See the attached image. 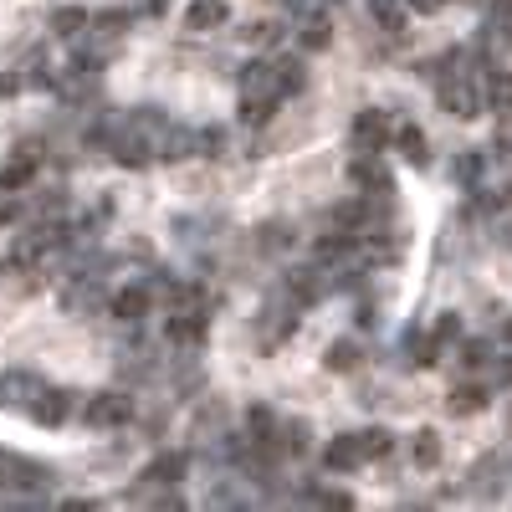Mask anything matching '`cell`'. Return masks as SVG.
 <instances>
[{"label": "cell", "mask_w": 512, "mask_h": 512, "mask_svg": "<svg viewBox=\"0 0 512 512\" xmlns=\"http://www.w3.org/2000/svg\"><path fill=\"white\" fill-rule=\"evenodd\" d=\"M134 420V395L123 390H103L82 405V425H98V431H113V425H128Z\"/></svg>", "instance_id": "6da1fadb"}, {"label": "cell", "mask_w": 512, "mask_h": 512, "mask_svg": "<svg viewBox=\"0 0 512 512\" xmlns=\"http://www.w3.org/2000/svg\"><path fill=\"white\" fill-rule=\"evenodd\" d=\"M436 98H441V108L456 113V118H472V113L482 108V98H477L472 82H466V72H446V77H436Z\"/></svg>", "instance_id": "7a4b0ae2"}, {"label": "cell", "mask_w": 512, "mask_h": 512, "mask_svg": "<svg viewBox=\"0 0 512 512\" xmlns=\"http://www.w3.org/2000/svg\"><path fill=\"white\" fill-rule=\"evenodd\" d=\"M349 144H354V154H379L384 144H390V113H384V108H364L354 118Z\"/></svg>", "instance_id": "3957f363"}, {"label": "cell", "mask_w": 512, "mask_h": 512, "mask_svg": "<svg viewBox=\"0 0 512 512\" xmlns=\"http://www.w3.org/2000/svg\"><path fill=\"white\" fill-rule=\"evenodd\" d=\"M241 103H282L277 67L272 62H246L241 67Z\"/></svg>", "instance_id": "277c9868"}, {"label": "cell", "mask_w": 512, "mask_h": 512, "mask_svg": "<svg viewBox=\"0 0 512 512\" xmlns=\"http://www.w3.org/2000/svg\"><path fill=\"white\" fill-rule=\"evenodd\" d=\"M36 395H41V374H31V369H6L0 374V405L26 410Z\"/></svg>", "instance_id": "5b68a950"}, {"label": "cell", "mask_w": 512, "mask_h": 512, "mask_svg": "<svg viewBox=\"0 0 512 512\" xmlns=\"http://www.w3.org/2000/svg\"><path fill=\"white\" fill-rule=\"evenodd\" d=\"M67 410H72V395H67V390H47V384H41V395L26 405V415H31L36 425H62Z\"/></svg>", "instance_id": "8992f818"}, {"label": "cell", "mask_w": 512, "mask_h": 512, "mask_svg": "<svg viewBox=\"0 0 512 512\" xmlns=\"http://www.w3.org/2000/svg\"><path fill=\"white\" fill-rule=\"evenodd\" d=\"M354 185H359L369 200H384V195L395 190L390 169H384V164H374V154H359V164H354Z\"/></svg>", "instance_id": "52a82bcc"}, {"label": "cell", "mask_w": 512, "mask_h": 512, "mask_svg": "<svg viewBox=\"0 0 512 512\" xmlns=\"http://www.w3.org/2000/svg\"><path fill=\"white\" fill-rule=\"evenodd\" d=\"M323 466H328V472H359V466H364V456H359V441H354V431L333 436V441L323 446Z\"/></svg>", "instance_id": "ba28073f"}, {"label": "cell", "mask_w": 512, "mask_h": 512, "mask_svg": "<svg viewBox=\"0 0 512 512\" xmlns=\"http://www.w3.org/2000/svg\"><path fill=\"white\" fill-rule=\"evenodd\" d=\"M185 466H190L185 451H159V456L144 466V482H154V487H175V482L185 477Z\"/></svg>", "instance_id": "9c48e42d"}, {"label": "cell", "mask_w": 512, "mask_h": 512, "mask_svg": "<svg viewBox=\"0 0 512 512\" xmlns=\"http://www.w3.org/2000/svg\"><path fill=\"white\" fill-rule=\"evenodd\" d=\"M103 303H108L103 287H98V282H88V277H77V282L62 292V308H67V313H98Z\"/></svg>", "instance_id": "30bf717a"}, {"label": "cell", "mask_w": 512, "mask_h": 512, "mask_svg": "<svg viewBox=\"0 0 512 512\" xmlns=\"http://www.w3.org/2000/svg\"><path fill=\"white\" fill-rule=\"evenodd\" d=\"M482 175H487V154L461 149V154L451 159V180H456L461 190H482Z\"/></svg>", "instance_id": "8fae6325"}, {"label": "cell", "mask_w": 512, "mask_h": 512, "mask_svg": "<svg viewBox=\"0 0 512 512\" xmlns=\"http://www.w3.org/2000/svg\"><path fill=\"white\" fill-rule=\"evenodd\" d=\"M226 16H231L226 0H190L185 26H190V31H216V26H226Z\"/></svg>", "instance_id": "7c38bea8"}, {"label": "cell", "mask_w": 512, "mask_h": 512, "mask_svg": "<svg viewBox=\"0 0 512 512\" xmlns=\"http://www.w3.org/2000/svg\"><path fill=\"white\" fill-rule=\"evenodd\" d=\"M108 308H113V318H123V323H139V318L149 313V287H123V292H113Z\"/></svg>", "instance_id": "4fadbf2b"}, {"label": "cell", "mask_w": 512, "mask_h": 512, "mask_svg": "<svg viewBox=\"0 0 512 512\" xmlns=\"http://www.w3.org/2000/svg\"><path fill=\"white\" fill-rule=\"evenodd\" d=\"M482 103H487L492 113H502V118L512 113V72H507V67H492V72H487V88H482Z\"/></svg>", "instance_id": "5bb4252c"}, {"label": "cell", "mask_w": 512, "mask_h": 512, "mask_svg": "<svg viewBox=\"0 0 512 512\" xmlns=\"http://www.w3.org/2000/svg\"><path fill=\"white\" fill-rule=\"evenodd\" d=\"M405 364H420V369H431L436 359H441V344H436V338L431 333H420V328H405Z\"/></svg>", "instance_id": "9a60e30c"}, {"label": "cell", "mask_w": 512, "mask_h": 512, "mask_svg": "<svg viewBox=\"0 0 512 512\" xmlns=\"http://www.w3.org/2000/svg\"><path fill=\"white\" fill-rule=\"evenodd\" d=\"M507 472H512V461H507V456H487V461L477 466L472 487H477L482 497H492V492H502V487H507Z\"/></svg>", "instance_id": "2e32d148"}, {"label": "cell", "mask_w": 512, "mask_h": 512, "mask_svg": "<svg viewBox=\"0 0 512 512\" xmlns=\"http://www.w3.org/2000/svg\"><path fill=\"white\" fill-rule=\"evenodd\" d=\"M487 390H482V384H456V390L446 395V410L451 415H477V410H487Z\"/></svg>", "instance_id": "e0dca14e"}, {"label": "cell", "mask_w": 512, "mask_h": 512, "mask_svg": "<svg viewBox=\"0 0 512 512\" xmlns=\"http://www.w3.org/2000/svg\"><path fill=\"white\" fill-rule=\"evenodd\" d=\"M492 41H512V0H492V6H487V36H482V47H492Z\"/></svg>", "instance_id": "ac0fdd59"}, {"label": "cell", "mask_w": 512, "mask_h": 512, "mask_svg": "<svg viewBox=\"0 0 512 512\" xmlns=\"http://www.w3.org/2000/svg\"><path fill=\"white\" fill-rule=\"evenodd\" d=\"M354 441H359V456H364V461H379V456H390V451H395V436L384 431V425H369V431H354Z\"/></svg>", "instance_id": "d6986e66"}, {"label": "cell", "mask_w": 512, "mask_h": 512, "mask_svg": "<svg viewBox=\"0 0 512 512\" xmlns=\"http://www.w3.org/2000/svg\"><path fill=\"white\" fill-rule=\"evenodd\" d=\"M359 344L354 338H338V344H328V354H323V364L333 369V374H349V369H359Z\"/></svg>", "instance_id": "ffe728a7"}, {"label": "cell", "mask_w": 512, "mask_h": 512, "mask_svg": "<svg viewBox=\"0 0 512 512\" xmlns=\"http://www.w3.org/2000/svg\"><path fill=\"white\" fill-rule=\"evenodd\" d=\"M272 67H277V88H282V98H287V93H303V82H308L303 57H282V62H272Z\"/></svg>", "instance_id": "44dd1931"}, {"label": "cell", "mask_w": 512, "mask_h": 512, "mask_svg": "<svg viewBox=\"0 0 512 512\" xmlns=\"http://www.w3.org/2000/svg\"><path fill=\"white\" fill-rule=\"evenodd\" d=\"M400 154H405V164H415V169L431 164V149H425V134H420L415 123H405V128H400Z\"/></svg>", "instance_id": "7402d4cb"}, {"label": "cell", "mask_w": 512, "mask_h": 512, "mask_svg": "<svg viewBox=\"0 0 512 512\" xmlns=\"http://www.w3.org/2000/svg\"><path fill=\"white\" fill-rule=\"evenodd\" d=\"M441 461V436L436 431H415L410 436V466H436Z\"/></svg>", "instance_id": "603a6c76"}, {"label": "cell", "mask_w": 512, "mask_h": 512, "mask_svg": "<svg viewBox=\"0 0 512 512\" xmlns=\"http://www.w3.org/2000/svg\"><path fill=\"white\" fill-rule=\"evenodd\" d=\"M297 47H303V52H323V47H333V26H328L323 16H308V26L297 31Z\"/></svg>", "instance_id": "cb8c5ba5"}, {"label": "cell", "mask_w": 512, "mask_h": 512, "mask_svg": "<svg viewBox=\"0 0 512 512\" xmlns=\"http://www.w3.org/2000/svg\"><path fill=\"white\" fill-rule=\"evenodd\" d=\"M88 11H77V6H62V11H52V31L62 36V41H72V36H82V31H88Z\"/></svg>", "instance_id": "d4e9b609"}, {"label": "cell", "mask_w": 512, "mask_h": 512, "mask_svg": "<svg viewBox=\"0 0 512 512\" xmlns=\"http://www.w3.org/2000/svg\"><path fill=\"white\" fill-rule=\"evenodd\" d=\"M354 251V236L349 231H328V236H318V262L328 267V262H344V256Z\"/></svg>", "instance_id": "484cf974"}, {"label": "cell", "mask_w": 512, "mask_h": 512, "mask_svg": "<svg viewBox=\"0 0 512 512\" xmlns=\"http://www.w3.org/2000/svg\"><path fill=\"white\" fill-rule=\"evenodd\" d=\"M246 431H251V441H267V436L277 431V415H272L267 405H251V410H246Z\"/></svg>", "instance_id": "4316f807"}, {"label": "cell", "mask_w": 512, "mask_h": 512, "mask_svg": "<svg viewBox=\"0 0 512 512\" xmlns=\"http://www.w3.org/2000/svg\"><path fill=\"white\" fill-rule=\"evenodd\" d=\"M221 149H226V128H216V123H210V128H195V154L216 159Z\"/></svg>", "instance_id": "83f0119b"}, {"label": "cell", "mask_w": 512, "mask_h": 512, "mask_svg": "<svg viewBox=\"0 0 512 512\" xmlns=\"http://www.w3.org/2000/svg\"><path fill=\"white\" fill-rule=\"evenodd\" d=\"M492 359V344H487V338H466V344H461V369H482Z\"/></svg>", "instance_id": "f1b7e54d"}, {"label": "cell", "mask_w": 512, "mask_h": 512, "mask_svg": "<svg viewBox=\"0 0 512 512\" xmlns=\"http://www.w3.org/2000/svg\"><path fill=\"white\" fill-rule=\"evenodd\" d=\"M431 338H436L441 349H446V344H456V338H461V313H441V318H436V328H431Z\"/></svg>", "instance_id": "f546056e"}, {"label": "cell", "mask_w": 512, "mask_h": 512, "mask_svg": "<svg viewBox=\"0 0 512 512\" xmlns=\"http://www.w3.org/2000/svg\"><path fill=\"white\" fill-rule=\"evenodd\" d=\"M287 241H292V231H287L282 221H272V226H262V246H267V251H277V246H287Z\"/></svg>", "instance_id": "4dcf8cb0"}, {"label": "cell", "mask_w": 512, "mask_h": 512, "mask_svg": "<svg viewBox=\"0 0 512 512\" xmlns=\"http://www.w3.org/2000/svg\"><path fill=\"white\" fill-rule=\"evenodd\" d=\"M492 364V384H497V390H512V354L507 359H487Z\"/></svg>", "instance_id": "1f68e13d"}, {"label": "cell", "mask_w": 512, "mask_h": 512, "mask_svg": "<svg viewBox=\"0 0 512 512\" xmlns=\"http://www.w3.org/2000/svg\"><path fill=\"white\" fill-rule=\"evenodd\" d=\"M323 6H328V0H287V11H292V16H318Z\"/></svg>", "instance_id": "d6a6232c"}, {"label": "cell", "mask_w": 512, "mask_h": 512, "mask_svg": "<svg viewBox=\"0 0 512 512\" xmlns=\"http://www.w3.org/2000/svg\"><path fill=\"white\" fill-rule=\"evenodd\" d=\"M313 502H323V507H354V497H349V492H318Z\"/></svg>", "instance_id": "836d02e7"}, {"label": "cell", "mask_w": 512, "mask_h": 512, "mask_svg": "<svg viewBox=\"0 0 512 512\" xmlns=\"http://www.w3.org/2000/svg\"><path fill=\"white\" fill-rule=\"evenodd\" d=\"M11 93H21V77L16 72H0V98H11Z\"/></svg>", "instance_id": "e575fe53"}, {"label": "cell", "mask_w": 512, "mask_h": 512, "mask_svg": "<svg viewBox=\"0 0 512 512\" xmlns=\"http://www.w3.org/2000/svg\"><path fill=\"white\" fill-rule=\"evenodd\" d=\"M405 6H410V11H420V16H431V11H441V6H446V0H405Z\"/></svg>", "instance_id": "d590c367"}, {"label": "cell", "mask_w": 512, "mask_h": 512, "mask_svg": "<svg viewBox=\"0 0 512 512\" xmlns=\"http://www.w3.org/2000/svg\"><path fill=\"white\" fill-rule=\"evenodd\" d=\"M359 328H379V308H374V303L359 308Z\"/></svg>", "instance_id": "8d00e7d4"}, {"label": "cell", "mask_w": 512, "mask_h": 512, "mask_svg": "<svg viewBox=\"0 0 512 512\" xmlns=\"http://www.w3.org/2000/svg\"><path fill=\"white\" fill-rule=\"evenodd\" d=\"M502 338H507V344H512V318H507V323H502Z\"/></svg>", "instance_id": "74e56055"}]
</instances>
